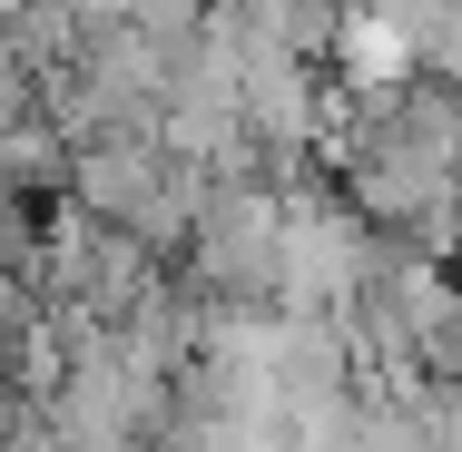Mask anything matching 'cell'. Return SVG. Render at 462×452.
<instances>
[{"label":"cell","instance_id":"cell-1","mask_svg":"<svg viewBox=\"0 0 462 452\" xmlns=\"http://www.w3.org/2000/svg\"><path fill=\"white\" fill-rule=\"evenodd\" d=\"M20 256H30V207L0 197V275H20Z\"/></svg>","mask_w":462,"mask_h":452}]
</instances>
